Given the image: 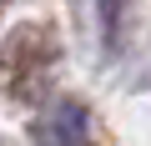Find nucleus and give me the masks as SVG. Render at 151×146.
Listing matches in <instances>:
<instances>
[{"label":"nucleus","instance_id":"f257e3e1","mask_svg":"<svg viewBox=\"0 0 151 146\" xmlns=\"http://www.w3.org/2000/svg\"><path fill=\"white\" fill-rule=\"evenodd\" d=\"M35 141H40V146H91L86 111L76 106V101H55V106L35 121Z\"/></svg>","mask_w":151,"mask_h":146},{"label":"nucleus","instance_id":"f03ea898","mask_svg":"<svg viewBox=\"0 0 151 146\" xmlns=\"http://www.w3.org/2000/svg\"><path fill=\"white\" fill-rule=\"evenodd\" d=\"M96 20H101V45H121V20H126V0H96Z\"/></svg>","mask_w":151,"mask_h":146}]
</instances>
